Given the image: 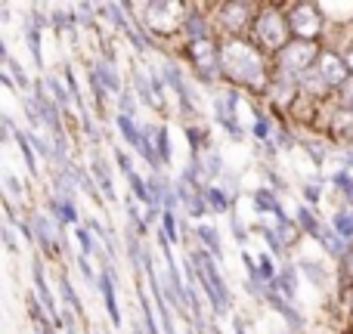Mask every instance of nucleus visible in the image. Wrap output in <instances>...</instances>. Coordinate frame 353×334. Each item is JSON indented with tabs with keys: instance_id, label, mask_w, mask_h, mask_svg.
Instances as JSON below:
<instances>
[{
	"instance_id": "20e7f679",
	"label": "nucleus",
	"mask_w": 353,
	"mask_h": 334,
	"mask_svg": "<svg viewBox=\"0 0 353 334\" xmlns=\"http://www.w3.org/2000/svg\"><path fill=\"white\" fill-rule=\"evenodd\" d=\"M347 72H350L347 62H344L341 56H335L332 50H325V53H319L316 65L310 68V78H316L325 90V87H344L347 84Z\"/></svg>"
},
{
	"instance_id": "423d86ee",
	"label": "nucleus",
	"mask_w": 353,
	"mask_h": 334,
	"mask_svg": "<svg viewBox=\"0 0 353 334\" xmlns=\"http://www.w3.org/2000/svg\"><path fill=\"white\" fill-rule=\"evenodd\" d=\"M189 56H192L195 68H199L205 78H214V74L220 72V47H214L208 37H192Z\"/></svg>"
},
{
	"instance_id": "6e6552de",
	"label": "nucleus",
	"mask_w": 353,
	"mask_h": 334,
	"mask_svg": "<svg viewBox=\"0 0 353 334\" xmlns=\"http://www.w3.org/2000/svg\"><path fill=\"white\" fill-rule=\"evenodd\" d=\"M223 19H230V22H226V28H230V31H242L245 25H248V19H251V6H245V3H226L223 6Z\"/></svg>"
},
{
	"instance_id": "9d476101",
	"label": "nucleus",
	"mask_w": 353,
	"mask_h": 334,
	"mask_svg": "<svg viewBox=\"0 0 353 334\" xmlns=\"http://www.w3.org/2000/svg\"><path fill=\"white\" fill-rule=\"evenodd\" d=\"M341 109L347 112V118L353 121V81H347V84L341 87Z\"/></svg>"
},
{
	"instance_id": "1a4fd4ad",
	"label": "nucleus",
	"mask_w": 353,
	"mask_h": 334,
	"mask_svg": "<svg viewBox=\"0 0 353 334\" xmlns=\"http://www.w3.org/2000/svg\"><path fill=\"white\" fill-rule=\"evenodd\" d=\"M335 226H338V232H341L344 238H353V213L350 211H341L335 217Z\"/></svg>"
},
{
	"instance_id": "f257e3e1",
	"label": "nucleus",
	"mask_w": 353,
	"mask_h": 334,
	"mask_svg": "<svg viewBox=\"0 0 353 334\" xmlns=\"http://www.w3.org/2000/svg\"><path fill=\"white\" fill-rule=\"evenodd\" d=\"M220 72L239 87H263L267 81V68H263V56L254 43L242 41V37H232L220 47Z\"/></svg>"
},
{
	"instance_id": "7ed1b4c3",
	"label": "nucleus",
	"mask_w": 353,
	"mask_h": 334,
	"mask_svg": "<svg viewBox=\"0 0 353 334\" xmlns=\"http://www.w3.org/2000/svg\"><path fill=\"white\" fill-rule=\"evenodd\" d=\"M316 59H319V53H316V47H313V43H307V41L298 43V41H294V43H288V47L279 53V72H285L288 78H294V72H298V78H304Z\"/></svg>"
},
{
	"instance_id": "f8f14e48",
	"label": "nucleus",
	"mask_w": 353,
	"mask_h": 334,
	"mask_svg": "<svg viewBox=\"0 0 353 334\" xmlns=\"http://www.w3.org/2000/svg\"><path fill=\"white\" fill-rule=\"evenodd\" d=\"M344 62H347V68H350V72H353V50H350V53H347V56H344Z\"/></svg>"
},
{
	"instance_id": "9b49d317",
	"label": "nucleus",
	"mask_w": 353,
	"mask_h": 334,
	"mask_svg": "<svg viewBox=\"0 0 353 334\" xmlns=\"http://www.w3.org/2000/svg\"><path fill=\"white\" fill-rule=\"evenodd\" d=\"M208 195H211V205L217 207V211H223V207L230 205V201H226V195L220 192V189H211V192H208Z\"/></svg>"
},
{
	"instance_id": "39448f33",
	"label": "nucleus",
	"mask_w": 353,
	"mask_h": 334,
	"mask_svg": "<svg viewBox=\"0 0 353 334\" xmlns=\"http://www.w3.org/2000/svg\"><path fill=\"white\" fill-rule=\"evenodd\" d=\"M288 25L298 37H304L307 43H313L319 34H323V12L313 3H298L292 6V16H288Z\"/></svg>"
},
{
	"instance_id": "f03ea898",
	"label": "nucleus",
	"mask_w": 353,
	"mask_h": 334,
	"mask_svg": "<svg viewBox=\"0 0 353 334\" xmlns=\"http://www.w3.org/2000/svg\"><path fill=\"white\" fill-rule=\"evenodd\" d=\"M288 19H282L276 10H263L254 22V37L263 50H273V53H282L288 47Z\"/></svg>"
},
{
	"instance_id": "0eeeda50",
	"label": "nucleus",
	"mask_w": 353,
	"mask_h": 334,
	"mask_svg": "<svg viewBox=\"0 0 353 334\" xmlns=\"http://www.w3.org/2000/svg\"><path fill=\"white\" fill-rule=\"evenodd\" d=\"M180 10H183V6H176V3H149V6H143L146 19H155V16L161 19L159 31H171L174 25L180 22Z\"/></svg>"
}]
</instances>
